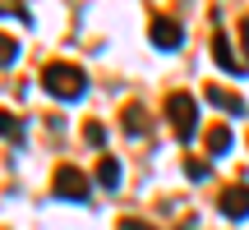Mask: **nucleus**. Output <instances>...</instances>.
<instances>
[{
  "label": "nucleus",
  "mask_w": 249,
  "mask_h": 230,
  "mask_svg": "<svg viewBox=\"0 0 249 230\" xmlns=\"http://www.w3.org/2000/svg\"><path fill=\"white\" fill-rule=\"evenodd\" d=\"M51 189H55V198H65V203H83V198L92 194V189H88V175H83L79 166H55Z\"/></svg>",
  "instance_id": "obj_3"
},
{
  "label": "nucleus",
  "mask_w": 249,
  "mask_h": 230,
  "mask_svg": "<svg viewBox=\"0 0 249 230\" xmlns=\"http://www.w3.org/2000/svg\"><path fill=\"white\" fill-rule=\"evenodd\" d=\"M231 143H235V133L226 129V124H213V129L203 133V148H208V157H217V161H222L226 152H231Z\"/></svg>",
  "instance_id": "obj_7"
},
{
  "label": "nucleus",
  "mask_w": 249,
  "mask_h": 230,
  "mask_svg": "<svg viewBox=\"0 0 249 230\" xmlns=\"http://www.w3.org/2000/svg\"><path fill=\"white\" fill-rule=\"evenodd\" d=\"M217 207H222V216H231V221H245L249 216V184H226L222 198H217Z\"/></svg>",
  "instance_id": "obj_5"
},
{
  "label": "nucleus",
  "mask_w": 249,
  "mask_h": 230,
  "mask_svg": "<svg viewBox=\"0 0 249 230\" xmlns=\"http://www.w3.org/2000/svg\"><path fill=\"white\" fill-rule=\"evenodd\" d=\"M213 60L222 65L226 74H245V65L235 60V51H231V42H226V33H217V37H213Z\"/></svg>",
  "instance_id": "obj_9"
},
{
  "label": "nucleus",
  "mask_w": 249,
  "mask_h": 230,
  "mask_svg": "<svg viewBox=\"0 0 249 230\" xmlns=\"http://www.w3.org/2000/svg\"><path fill=\"white\" fill-rule=\"evenodd\" d=\"M166 120H171V129L180 133V143H189L198 133V101L189 97V92H171L166 97Z\"/></svg>",
  "instance_id": "obj_2"
},
{
  "label": "nucleus",
  "mask_w": 249,
  "mask_h": 230,
  "mask_svg": "<svg viewBox=\"0 0 249 230\" xmlns=\"http://www.w3.org/2000/svg\"><path fill=\"white\" fill-rule=\"evenodd\" d=\"M208 101H213L217 111H231V115H245V97L231 88H222V83H208Z\"/></svg>",
  "instance_id": "obj_6"
},
{
  "label": "nucleus",
  "mask_w": 249,
  "mask_h": 230,
  "mask_svg": "<svg viewBox=\"0 0 249 230\" xmlns=\"http://www.w3.org/2000/svg\"><path fill=\"white\" fill-rule=\"evenodd\" d=\"M120 129L129 133V138H143V133H148V111H143L139 101H129V106L120 111Z\"/></svg>",
  "instance_id": "obj_8"
},
{
  "label": "nucleus",
  "mask_w": 249,
  "mask_h": 230,
  "mask_svg": "<svg viewBox=\"0 0 249 230\" xmlns=\"http://www.w3.org/2000/svg\"><path fill=\"white\" fill-rule=\"evenodd\" d=\"M0 138H9V143H23V120H18L14 111H0Z\"/></svg>",
  "instance_id": "obj_11"
},
{
  "label": "nucleus",
  "mask_w": 249,
  "mask_h": 230,
  "mask_svg": "<svg viewBox=\"0 0 249 230\" xmlns=\"http://www.w3.org/2000/svg\"><path fill=\"white\" fill-rule=\"evenodd\" d=\"M185 170H189V180H203V175H208V161L194 157V161H185Z\"/></svg>",
  "instance_id": "obj_14"
},
{
  "label": "nucleus",
  "mask_w": 249,
  "mask_h": 230,
  "mask_svg": "<svg viewBox=\"0 0 249 230\" xmlns=\"http://www.w3.org/2000/svg\"><path fill=\"white\" fill-rule=\"evenodd\" d=\"M116 230H152V226H148V221H139V216H124Z\"/></svg>",
  "instance_id": "obj_15"
},
{
  "label": "nucleus",
  "mask_w": 249,
  "mask_h": 230,
  "mask_svg": "<svg viewBox=\"0 0 249 230\" xmlns=\"http://www.w3.org/2000/svg\"><path fill=\"white\" fill-rule=\"evenodd\" d=\"M83 138H88L92 148H102V143H107V129H102L97 120H88V124H83Z\"/></svg>",
  "instance_id": "obj_13"
},
{
  "label": "nucleus",
  "mask_w": 249,
  "mask_h": 230,
  "mask_svg": "<svg viewBox=\"0 0 249 230\" xmlns=\"http://www.w3.org/2000/svg\"><path fill=\"white\" fill-rule=\"evenodd\" d=\"M42 88L51 92V97H60V101H79L83 92H88V74H83L79 65H70V60H51L42 69Z\"/></svg>",
  "instance_id": "obj_1"
},
{
  "label": "nucleus",
  "mask_w": 249,
  "mask_h": 230,
  "mask_svg": "<svg viewBox=\"0 0 249 230\" xmlns=\"http://www.w3.org/2000/svg\"><path fill=\"white\" fill-rule=\"evenodd\" d=\"M18 60V42L9 33H0V69H5V65H14Z\"/></svg>",
  "instance_id": "obj_12"
},
{
  "label": "nucleus",
  "mask_w": 249,
  "mask_h": 230,
  "mask_svg": "<svg viewBox=\"0 0 249 230\" xmlns=\"http://www.w3.org/2000/svg\"><path fill=\"white\" fill-rule=\"evenodd\" d=\"M148 33H152V46H157V51H176V46L185 42V28H180L171 14H152V28H148Z\"/></svg>",
  "instance_id": "obj_4"
},
{
  "label": "nucleus",
  "mask_w": 249,
  "mask_h": 230,
  "mask_svg": "<svg viewBox=\"0 0 249 230\" xmlns=\"http://www.w3.org/2000/svg\"><path fill=\"white\" fill-rule=\"evenodd\" d=\"M97 184H102V189H120V161L111 157V152L97 161Z\"/></svg>",
  "instance_id": "obj_10"
},
{
  "label": "nucleus",
  "mask_w": 249,
  "mask_h": 230,
  "mask_svg": "<svg viewBox=\"0 0 249 230\" xmlns=\"http://www.w3.org/2000/svg\"><path fill=\"white\" fill-rule=\"evenodd\" d=\"M240 33H245V51H249V14L240 18Z\"/></svg>",
  "instance_id": "obj_16"
}]
</instances>
